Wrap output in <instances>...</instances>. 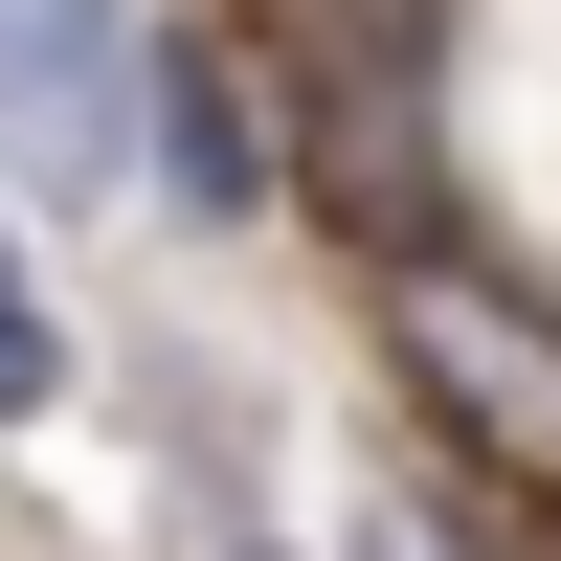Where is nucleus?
Segmentation results:
<instances>
[{
    "label": "nucleus",
    "mask_w": 561,
    "mask_h": 561,
    "mask_svg": "<svg viewBox=\"0 0 561 561\" xmlns=\"http://www.w3.org/2000/svg\"><path fill=\"white\" fill-rule=\"evenodd\" d=\"M337 561H427V539H404V517H359V539H337Z\"/></svg>",
    "instance_id": "7"
},
{
    "label": "nucleus",
    "mask_w": 561,
    "mask_h": 561,
    "mask_svg": "<svg viewBox=\"0 0 561 561\" xmlns=\"http://www.w3.org/2000/svg\"><path fill=\"white\" fill-rule=\"evenodd\" d=\"M68 382H90V337H68V293H45L23 203H0V427H68Z\"/></svg>",
    "instance_id": "5"
},
{
    "label": "nucleus",
    "mask_w": 561,
    "mask_h": 561,
    "mask_svg": "<svg viewBox=\"0 0 561 561\" xmlns=\"http://www.w3.org/2000/svg\"><path fill=\"white\" fill-rule=\"evenodd\" d=\"M135 45H158V0H0V203L45 225L135 203Z\"/></svg>",
    "instance_id": "4"
},
{
    "label": "nucleus",
    "mask_w": 561,
    "mask_h": 561,
    "mask_svg": "<svg viewBox=\"0 0 561 561\" xmlns=\"http://www.w3.org/2000/svg\"><path fill=\"white\" fill-rule=\"evenodd\" d=\"M270 23H293V0H270Z\"/></svg>",
    "instance_id": "8"
},
{
    "label": "nucleus",
    "mask_w": 561,
    "mask_h": 561,
    "mask_svg": "<svg viewBox=\"0 0 561 561\" xmlns=\"http://www.w3.org/2000/svg\"><path fill=\"white\" fill-rule=\"evenodd\" d=\"M359 293H382L404 427H427L449 472H494V494H561V293H517V270H472V248H404V270H359Z\"/></svg>",
    "instance_id": "2"
},
{
    "label": "nucleus",
    "mask_w": 561,
    "mask_h": 561,
    "mask_svg": "<svg viewBox=\"0 0 561 561\" xmlns=\"http://www.w3.org/2000/svg\"><path fill=\"white\" fill-rule=\"evenodd\" d=\"M270 90H293V203L359 270L449 248V0H293Z\"/></svg>",
    "instance_id": "1"
},
{
    "label": "nucleus",
    "mask_w": 561,
    "mask_h": 561,
    "mask_svg": "<svg viewBox=\"0 0 561 561\" xmlns=\"http://www.w3.org/2000/svg\"><path fill=\"white\" fill-rule=\"evenodd\" d=\"M135 203H180V248L293 225V90H270V23L158 0V45H135Z\"/></svg>",
    "instance_id": "3"
},
{
    "label": "nucleus",
    "mask_w": 561,
    "mask_h": 561,
    "mask_svg": "<svg viewBox=\"0 0 561 561\" xmlns=\"http://www.w3.org/2000/svg\"><path fill=\"white\" fill-rule=\"evenodd\" d=\"M203 561H314V539H270V517H225V539H203Z\"/></svg>",
    "instance_id": "6"
}]
</instances>
